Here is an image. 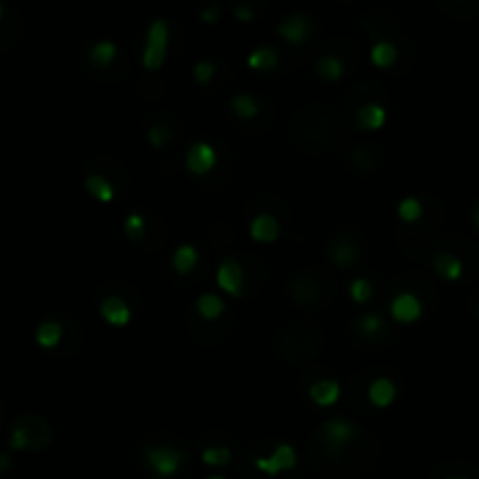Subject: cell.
<instances>
[{"label":"cell","instance_id":"cell-1","mask_svg":"<svg viewBox=\"0 0 479 479\" xmlns=\"http://www.w3.org/2000/svg\"><path fill=\"white\" fill-rule=\"evenodd\" d=\"M169 49V24L164 19H155L148 28V42L143 49V66L148 70H157L166 59Z\"/></svg>","mask_w":479,"mask_h":479},{"label":"cell","instance_id":"cell-2","mask_svg":"<svg viewBox=\"0 0 479 479\" xmlns=\"http://www.w3.org/2000/svg\"><path fill=\"white\" fill-rule=\"evenodd\" d=\"M297 465V453L290 444H278L269 458H258L255 468L260 472H264L267 477H276L280 472L292 470Z\"/></svg>","mask_w":479,"mask_h":479},{"label":"cell","instance_id":"cell-3","mask_svg":"<svg viewBox=\"0 0 479 479\" xmlns=\"http://www.w3.org/2000/svg\"><path fill=\"white\" fill-rule=\"evenodd\" d=\"M185 461V456L180 451L171 449V446H155L148 451V465L150 470L159 477H174L180 465Z\"/></svg>","mask_w":479,"mask_h":479},{"label":"cell","instance_id":"cell-4","mask_svg":"<svg viewBox=\"0 0 479 479\" xmlns=\"http://www.w3.org/2000/svg\"><path fill=\"white\" fill-rule=\"evenodd\" d=\"M355 426L351 423V421L346 419H335V421H328V423L323 426V430H321V435L325 439V444L330 446V449H335V451H339L344 449L351 439L355 437Z\"/></svg>","mask_w":479,"mask_h":479},{"label":"cell","instance_id":"cell-5","mask_svg":"<svg viewBox=\"0 0 479 479\" xmlns=\"http://www.w3.org/2000/svg\"><path fill=\"white\" fill-rule=\"evenodd\" d=\"M218 285L234 297L241 295V287H244V269H241L239 262L232 258H227L222 262L218 269Z\"/></svg>","mask_w":479,"mask_h":479},{"label":"cell","instance_id":"cell-6","mask_svg":"<svg viewBox=\"0 0 479 479\" xmlns=\"http://www.w3.org/2000/svg\"><path fill=\"white\" fill-rule=\"evenodd\" d=\"M391 316L398 323H414L421 318V302L410 292H402V295L393 297L391 302Z\"/></svg>","mask_w":479,"mask_h":479},{"label":"cell","instance_id":"cell-7","mask_svg":"<svg viewBox=\"0 0 479 479\" xmlns=\"http://www.w3.org/2000/svg\"><path fill=\"white\" fill-rule=\"evenodd\" d=\"M215 166V150L208 143H194L187 152V169L192 174L203 176Z\"/></svg>","mask_w":479,"mask_h":479},{"label":"cell","instance_id":"cell-8","mask_svg":"<svg viewBox=\"0 0 479 479\" xmlns=\"http://www.w3.org/2000/svg\"><path fill=\"white\" fill-rule=\"evenodd\" d=\"M101 316H103L106 323L115 325V328H119V325H126L131 321V309L126 306L124 299L119 297H106L103 302H101Z\"/></svg>","mask_w":479,"mask_h":479},{"label":"cell","instance_id":"cell-9","mask_svg":"<svg viewBox=\"0 0 479 479\" xmlns=\"http://www.w3.org/2000/svg\"><path fill=\"white\" fill-rule=\"evenodd\" d=\"M309 28H311V24H309V19H306L304 15H292V17H287V19H283V22L278 24V33L283 35L287 42H295V44L306 40Z\"/></svg>","mask_w":479,"mask_h":479},{"label":"cell","instance_id":"cell-10","mask_svg":"<svg viewBox=\"0 0 479 479\" xmlns=\"http://www.w3.org/2000/svg\"><path fill=\"white\" fill-rule=\"evenodd\" d=\"M251 236L255 241H260V244H271V241H276V236H278L276 218H271V215H267V213L258 215L251 225Z\"/></svg>","mask_w":479,"mask_h":479},{"label":"cell","instance_id":"cell-11","mask_svg":"<svg viewBox=\"0 0 479 479\" xmlns=\"http://www.w3.org/2000/svg\"><path fill=\"white\" fill-rule=\"evenodd\" d=\"M432 269H435L444 280H458L463 276V262L451 253H439L432 260Z\"/></svg>","mask_w":479,"mask_h":479},{"label":"cell","instance_id":"cell-12","mask_svg":"<svg viewBox=\"0 0 479 479\" xmlns=\"http://www.w3.org/2000/svg\"><path fill=\"white\" fill-rule=\"evenodd\" d=\"M309 395H311V400H314L316 405L330 407L332 402H337V398H339V383L330 381V379H323V381H318V383H314V386L309 388Z\"/></svg>","mask_w":479,"mask_h":479},{"label":"cell","instance_id":"cell-13","mask_svg":"<svg viewBox=\"0 0 479 479\" xmlns=\"http://www.w3.org/2000/svg\"><path fill=\"white\" fill-rule=\"evenodd\" d=\"M395 383L391 379H374L372 386H369V400H372L374 407H388L395 400Z\"/></svg>","mask_w":479,"mask_h":479},{"label":"cell","instance_id":"cell-14","mask_svg":"<svg viewBox=\"0 0 479 479\" xmlns=\"http://www.w3.org/2000/svg\"><path fill=\"white\" fill-rule=\"evenodd\" d=\"M383 122H386V110H383L381 106L367 103L358 110V126H360V129L374 131V129H379Z\"/></svg>","mask_w":479,"mask_h":479},{"label":"cell","instance_id":"cell-15","mask_svg":"<svg viewBox=\"0 0 479 479\" xmlns=\"http://www.w3.org/2000/svg\"><path fill=\"white\" fill-rule=\"evenodd\" d=\"M87 192L94 196V199H99V201H112V196H115L112 183L108 180V178L99 176V174H94V176L87 178Z\"/></svg>","mask_w":479,"mask_h":479},{"label":"cell","instance_id":"cell-16","mask_svg":"<svg viewBox=\"0 0 479 479\" xmlns=\"http://www.w3.org/2000/svg\"><path fill=\"white\" fill-rule=\"evenodd\" d=\"M61 337H63V328L59 323H56V321H44L40 328H37L35 339L44 348H54L56 344L61 342Z\"/></svg>","mask_w":479,"mask_h":479},{"label":"cell","instance_id":"cell-17","mask_svg":"<svg viewBox=\"0 0 479 479\" xmlns=\"http://www.w3.org/2000/svg\"><path fill=\"white\" fill-rule=\"evenodd\" d=\"M372 63L379 68H391L395 61H398V49H395L393 42H376L372 47Z\"/></svg>","mask_w":479,"mask_h":479},{"label":"cell","instance_id":"cell-18","mask_svg":"<svg viewBox=\"0 0 479 479\" xmlns=\"http://www.w3.org/2000/svg\"><path fill=\"white\" fill-rule=\"evenodd\" d=\"M196 311H199V316L206 318V321H215V318L222 316L225 304H222V299L218 295H201L196 299Z\"/></svg>","mask_w":479,"mask_h":479},{"label":"cell","instance_id":"cell-19","mask_svg":"<svg viewBox=\"0 0 479 479\" xmlns=\"http://www.w3.org/2000/svg\"><path fill=\"white\" fill-rule=\"evenodd\" d=\"M89 56H92V61L99 68H106V66H110V63L115 61V56H117V44H115L112 40H101L92 47V54Z\"/></svg>","mask_w":479,"mask_h":479},{"label":"cell","instance_id":"cell-20","mask_svg":"<svg viewBox=\"0 0 479 479\" xmlns=\"http://www.w3.org/2000/svg\"><path fill=\"white\" fill-rule=\"evenodd\" d=\"M276 63H278V56L271 47H260L248 56V66L255 70H271L276 68Z\"/></svg>","mask_w":479,"mask_h":479},{"label":"cell","instance_id":"cell-21","mask_svg":"<svg viewBox=\"0 0 479 479\" xmlns=\"http://www.w3.org/2000/svg\"><path fill=\"white\" fill-rule=\"evenodd\" d=\"M196 260H199V255H196V251L192 246H180L174 253V267L178 274H190L194 269Z\"/></svg>","mask_w":479,"mask_h":479},{"label":"cell","instance_id":"cell-22","mask_svg":"<svg viewBox=\"0 0 479 479\" xmlns=\"http://www.w3.org/2000/svg\"><path fill=\"white\" fill-rule=\"evenodd\" d=\"M201 461L210 468H220V465H227L232 461V451L227 446H208V449L201 451Z\"/></svg>","mask_w":479,"mask_h":479},{"label":"cell","instance_id":"cell-23","mask_svg":"<svg viewBox=\"0 0 479 479\" xmlns=\"http://www.w3.org/2000/svg\"><path fill=\"white\" fill-rule=\"evenodd\" d=\"M316 68H318V75L325 80H339L344 75V63L337 56H323Z\"/></svg>","mask_w":479,"mask_h":479},{"label":"cell","instance_id":"cell-24","mask_svg":"<svg viewBox=\"0 0 479 479\" xmlns=\"http://www.w3.org/2000/svg\"><path fill=\"white\" fill-rule=\"evenodd\" d=\"M383 328H386V323H383V318L379 314H367L358 321V335H365V337H369V339L376 335H381Z\"/></svg>","mask_w":479,"mask_h":479},{"label":"cell","instance_id":"cell-25","mask_svg":"<svg viewBox=\"0 0 479 479\" xmlns=\"http://www.w3.org/2000/svg\"><path fill=\"white\" fill-rule=\"evenodd\" d=\"M232 108H234V112L239 115L241 119H251L255 117L260 110H258V103H255V99L253 96H248V94H239V96H234L232 99Z\"/></svg>","mask_w":479,"mask_h":479},{"label":"cell","instance_id":"cell-26","mask_svg":"<svg viewBox=\"0 0 479 479\" xmlns=\"http://www.w3.org/2000/svg\"><path fill=\"white\" fill-rule=\"evenodd\" d=\"M398 215H400V220L402 222H417L421 215H423V203H421L417 196H410V199H405L400 203V208H398Z\"/></svg>","mask_w":479,"mask_h":479},{"label":"cell","instance_id":"cell-27","mask_svg":"<svg viewBox=\"0 0 479 479\" xmlns=\"http://www.w3.org/2000/svg\"><path fill=\"white\" fill-rule=\"evenodd\" d=\"M348 292H351V297H353V302L362 304V302H367V299L372 297V283L365 280V278H355L353 283H351Z\"/></svg>","mask_w":479,"mask_h":479},{"label":"cell","instance_id":"cell-28","mask_svg":"<svg viewBox=\"0 0 479 479\" xmlns=\"http://www.w3.org/2000/svg\"><path fill=\"white\" fill-rule=\"evenodd\" d=\"M124 232L129 234L131 241H140V236L145 234V220H143V215H138V213L129 215V218L124 220Z\"/></svg>","mask_w":479,"mask_h":479},{"label":"cell","instance_id":"cell-29","mask_svg":"<svg viewBox=\"0 0 479 479\" xmlns=\"http://www.w3.org/2000/svg\"><path fill=\"white\" fill-rule=\"evenodd\" d=\"M213 73H215V66H213L210 61H199V63L194 66V80L201 82V85H203V82H208L210 78H213Z\"/></svg>","mask_w":479,"mask_h":479},{"label":"cell","instance_id":"cell-30","mask_svg":"<svg viewBox=\"0 0 479 479\" xmlns=\"http://www.w3.org/2000/svg\"><path fill=\"white\" fill-rule=\"evenodd\" d=\"M218 17H220V8L218 5H210V8H206L201 12V19L206 24H213V22H218Z\"/></svg>","mask_w":479,"mask_h":479},{"label":"cell","instance_id":"cell-31","mask_svg":"<svg viewBox=\"0 0 479 479\" xmlns=\"http://www.w3.org/2000/svg\"><path fill=\"white\" fill-rule=\"evenodd\" d=\"M234 15H236V19H241V22H251V19L255 17V12H253V8H248V5H239V8L234 10Z\"/></svg>","mask_w":479,"mask_h":479},{"label":"cell","instance_id":"cell-32","mask_svg":"<svg viewBox=\"0 0 479 479\" xmlns=\"http://www.w3.org/2000/svg\"><path fill=\"white\" fill-rule=\"evenodd\" d=\"M475 225H477V229H479V203L475 206Z\"/></svg>","mask_w":479,"mask_h":479},{"label":"cell","instance_id":"cell-33","mask_svg":"<svg viewBox=\"0 0 479 479\" xmlns=\"http://www.w3.org/2000/svg\"><path fill=\"white\" fill-rule=\"evenodd\" d=\"M0 17H3V5H0Z\"/></svg>","mask_w":479,"mask_h":479},{"label":"cell","instance_id":"cell-34","mask_svg":"<svg viewBox=\"0 0 479 479\" xmlns=\"http://www.w3.org/2000/svg\"><path fill=\"white\" fill-rule=\"evenodd\" d=\"M208 479H222V477H208Z\"/></svg>","mask_w":479,"mask_h":479},{"label":"cell","instance_id":"cell-35","mask_svg":"<svg viewBox=\"0 0 479 479\" xmlns=\"http://www.w3.org/2000/svg\"><path fill=\"white\" fill-rule=\"evenodd\" d=\"M449 479H463V477H449Z\"/></svg>","mask_w":479,"mask_h":479}]
</instances>
